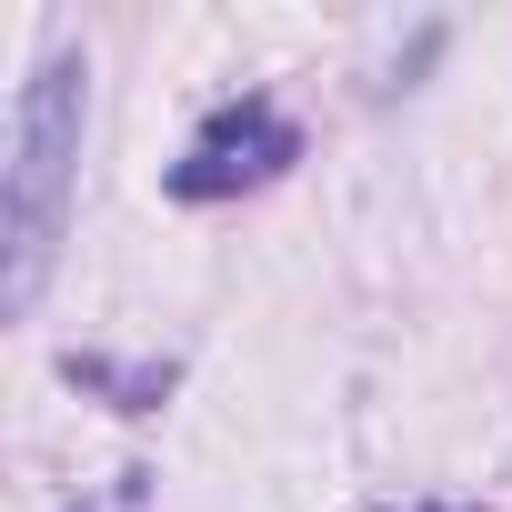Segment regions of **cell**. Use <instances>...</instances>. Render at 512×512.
<instances>
[{
  "label": "cell",
  "instance_id": "cell-1",
  "mask_svg": "<svg viewBox=\"0 0 512 512\" xmlns=\"http://www.w3.org/2000/svg\"><path fill=\"white\" fill-rule=\"evenodd\" d=\"M81 111H91V71L81 51H51L21 91V131H11V262H0V302L31 312L41 272H51V241L71 211V171H81Z\"/></svg>",
  "mask_w": 512,
  "mask_h": 512
},
{
  "label": "cell",
  "instance_id": "cell-2",
  "mask_svg": "<svg viewBox=\"0 0 512 512\" xmlns=\"http://www.w3.org/2000/svg\"><path fill=\"white\" fill-rule=\"evenodd\" d=\"M302 151V131L272 111V101H231L191 151H181V171H171V191L181 201H221V191H251V181H272L282 161Z\"/></svg>",
  "mask_w": 512,
  "mask_h": 512
}]
</instances>
